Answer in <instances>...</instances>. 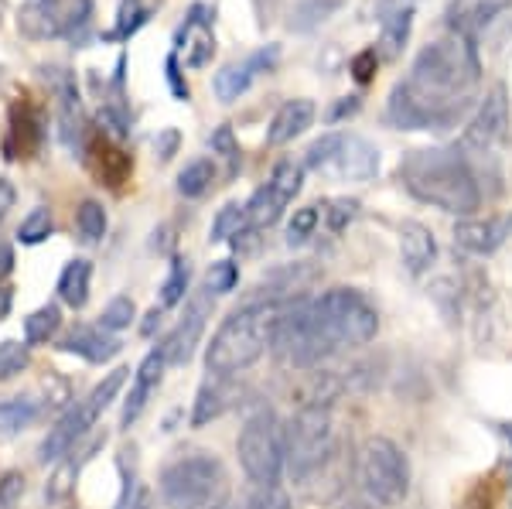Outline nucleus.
<instances>
[{
	"label": "nucleus",
	"mask_w": 512,
	"mask_h": 509,
	"mask_svg": "<svg viewBox=\"0 0 512 509\" xmlns=\"http://www.w3.org/2000/svg\"><path fill=\"white\" fill-rule=\"evenodd\" d=\"M482 79L475 38L451 31L420 48L410 76L400 79L386 103V120L396 130H441L461 120Z\"/></svg>",
	"instance_id": "f257e3e1"
},
{
	"label": "nucleus",
	"mask_w": 512,
	"mask_h": 509,
	"mask_svg": "<svg viewBox=\"0 0 512 509\" xmlns=\"http://www.w3.org/2000/svg\"><path fill=\"white\" fill-rule=\"evenodd\" d=\"M400 182L414 199L451 216L472 219L482 205V188L472 164L448 147H420L400 158Z\"/></svg>",
	"instance_id": "f03ea898"
},
{
	"label": "nucleus",
	"mask_w": 512,
	"mask_h": 509,
	"mask_svg": "<svg viewBox=\"0 0 512 509\" xmlns=\"http://www.w3.org/2000/svg\"><path fill=\"white\" fill-rule=\"evenodd\" d=\"M280 308L274 301H250V305L236 308L219 332L212 335L209 349H205V366L212 376H233L239 369L253 366L263 352L274 342V328L280 318Z\"/></svg>",
	"instance_id": "7ed1b4c3"
},
{
	"label": "nucleus",
	"mask_w": 512,
	"mask_h": 509,
	"mask_svg": "<svg viewBox=\"0 0 512 509\" xmlns=\"http://www.w3.org/2000/svg\"><path fill=\"white\" fill-rule=\"evenodd\" d=\"M158 489L168 509H212L226 489V472L216 455L192 451L164 465Z\"/></svg>",
	"instance_id": "20e7f679"
},
{
	"label": "nucleus",
	"mask_w": 512,
	"mask_h": 509,
	"mask_svg": "<svg viewBox=\"0 0 512 509\" xmlns=\"http://www.w3.org/2000/svg\"><path fill=\"white\" fill-rule=\"evenodd\" d=\"M270 349H274V356L280 363H287L294 369L321 366L332 352H338L328 328L321 325L315 301H294V305L280 308Z\"/></svg>",
	"instance_id": "39448f33"
},
{
	"label": "nucleus",
	"mask_w": 512,
	"mask_h": 509,
	"mask_svg": "<svg viewBox=\"0 0 512 509\" xmlns=\"http://www.w3.org/2000/svg\"><path fill=\"white\" fill-rule=\"evenodd\" d=\"M335 448L332 414L325 404H304L284 424V469L294 482H308Z\"/></svg>",
	"instance_id": "423d86ee"
},
{
	"label": "nucleus",
	"mask_w": 512,
	"mask_h": 509,
	"mask_svg": "<svg viewBox=\"0 0 512 509\" xmlns=\"http://www.w3.org/2000/svg\"><path fill=\"white\" fill-rule=\"evenodd\" d=\"M359 482H362V492L373 499L376 506H400L410 492V462L403 455V448L396 441L383 438H366L359 448Z\"/></svg>",
	"instance_id": "0eeeda50"
},
{
	"label": "nucleus",
	"mask_w": 512,
	"mask_h": 509,
	"mask_svg": "<svg viewBox=\"0 0 512 509\" xmlns=\"http://www.w3.org/2000/svg\"><path fill=\"white\" fill-rule=\"evenodd\" d=\"M236 455L243 472L256 486H277L284 472V424L274 410L260 407L246 417L243 431L236 438Z\"/></svg>",
	"instance_id": "6e6552de"
},
{
	"label": "nucleus",
	"mask_w": 512,
	"mask_h": 509,
	"mask_svg": "<svg viewBox=\"0 0 512 509\" xmlns=\"http://www.w3.org/2000/svg\"><path fill=\"white\" fill-rule=\"evenodd\" d=\"M321 325L328 328L338 349L369 346L379 332V311L373 301L355 287H332L315 301Z\"/></svg>",
	"instance_id": "1a4fd4ad"
},
{
	"label": "nucleus",
	"mask_w": 512,
	"mask_h": 509,
	"mask_svg": "<svg viewBox=\"0 0 512 509\" xmlns=\"http://www.w3.org/2000/svg\"><path fill=\"white\" fill-rule=\"evenodd\" d=\"M304 168L342 182H369L379 171V147L359 134H321L304 154Z\"/></svg>",
	"instance_id": "9d476101"
},
{
	"label": "nucleus",
	"mask_w": 512,
	"mask_h": 509,
	"mask_svg": "<svg viewBox=\"0 0 512 509\" xmlns=\"http://www.w3.org/2000/svg\"><path fill=\"white\" fill-rule=\"evenodd\" d=\"M93 0H24L18 14V31L28 41L76 38L89 24Z\"/></svg>",
	"instance_id": "9b49d317"
},
{
	"label": "nucleus",
	"mask_w": 512,
	"mask_h": 509,
	"mask_svg": "<svg viewBox=\"0 0 512 509\" xmlns=\"http://www.w3.org/2000/svg\"><path fill=\"white\" fill-rule=\"evenodd\" d=\"M304 185V168L294 161H277L274 175H270L267 185H260L253 192V199L246 202V209H250V226L263 229V226H274L280 216H284V209L294 202V195L301 192Z\"/></svg>",
	"instance_id": "f8f14e48"
},
{
	"label": "nucleus",
	"mask_w": 512,
	"mask_h": 509,
	"mask_svg": "<svg viewBox=\"0 0 512 509\" xmlns=\"http://www.w3.org/2000/svg\"><path fill=\"white\" fill-rule=\"evenodd\" d=\"M506 127H509V96H506V86L499 82L475 110V117L468 120L465 134H461V151L489 154L492 147L506 137Z\"/></svg>",
	"instance_id": "ddd939ff"
},
{
	"label": "nucleus",
	"mask_w": 512,
	"mask_h": 509,
	"mask_svg": "<svg viewBox=\"0 0 512 509\" xmlns=\"http://www.w3.org/2000/svg\"><path fill=\"white\" fill-rule=\"evenodd\" d=\"M277 62H280V45H263L260 52L250 55V59L222 65L216 72V79H212V89H216V96L222 103H236L239 96L253 86V79L274 72Z\"/></svg>",
	"instance_id": "4468645a"
},
{
	"label": "nucleus",
	"mask_w": 512,
	"mask_h": 509,
	"mask_svg": "<svg viewBox=\"0 0 512 509\" xmlns=\"http://www.w3.org/2000/svg\"><path fill=\"white\" fill-rule=\"evenodd\" d=\"M512 236V212L506 216H485V219H461L454 226V246L475 257H489Z\"/></svg>",
	"instance_id": "2eb2a0df"
},
{
	"label": "nucleus",
	"mask_w": 512,
	"mask_h": 509,
	"mask_svg": "<svg viewBox=\"0 0 512 509\" xmlns=\"http://www.w3.org/2000/svg\"><path fill=\"white\" fill-rule=\"evenodd\" d=\"M205 318H209V298L205 294H198V298L188 301V308H185V318L175 325V332L164 339V359H168V366H185L188 359L195 356V346H198V339H202V332H205Z\"/></svg>",
	"instance_id": "dca6fc26"
},
{
	"label": "nucleus",
	"mask_w": 512,
	"mask_h": 509,
	"mask_svg": "<svg viewBox=\"0 0 512 509\" xmlns=\"http://www.w3.org/2000/svg\"><path fill=\"white\" fill-rule=\"evenodd\" d=\"M96 410L89 407V400L86 404H79V407H72L69 414L62 417L59 424H55L52 431H48V438L41 441V448H38V458L41 462H59L62 455H69L72 448H76V441L86 434L89 428L96 424Z\"/></svg>",
	"instance_id": "f3484780"
},
{
	"label": "nucleus",
	"mask_w": 512,
	"mask_h": 509,
	"mask_svg": "<svg viewBox=\"0 0 512 509\" xmlns=\"http://www.w3.org/2000/svg\"><path fill=\"white\" fill-rule=\"evenodd\" d=\"M205 7L195 4L192 11H188L185 24L178 28L175 35V45L185 48V65L188 69H202V65H209V59L216 55V35H212L209 28V18H205Z\"/></svg>",
	"instance_id": "a211bd4d"
},
{
	"label": "nucleus",
	"mask_w": 512,
	"mask_h": 509,
	"mask_svg": "<svg viewBox=\"0 0 512 509\" xmlns=\"http://www.w3.org/2000/svg\"><path fill=\"white\" fill-rule=\"evenodd\" d=\"M164 366H168V359H164V352H161V349L147 352V359L140 363L137 376H134V383H130L127 404H123V417H120L123 428H130V424H134L137 417L144 414L147 400H151V393L158 390V383H161V376H164Z\"/></svg>",
	"instance_id": "6ab92c4d"
},
{
	"label": "nucleus",
	"mask_w": 512,
	"mask_h": 509,
	"mask_svg": "<svg viewBox=\"0 0 512 509\" xmlns=\"http://www.w3.org/2000/svg\"><path fill=\"white\" fill-rule=\"evenodd\" d=\"M62 349L65 352H76L82 356L86 363H110L113 356H120V339H113L110 332H106L103 325H76L69 335L62 339Z\"/></svg>",
	"instance_id": "aec40b11"
},
{
	"label": "nucleus",
	"mask_w": 512,
	"mask_h": 509,
	"mask_svg": "<svg viewBox=\"0 0 512 509\" xmlns=\"http://www.w3.org/2000/svg\"><path fill=\"white\" fill-rule=\"evenodd\" d=\"M315 277H318V270L308 267V264L277 267V270H270L260 284H256V298L253 301H274V305H280V298H291V294L304 291V287L315 281Z\"/></svg>",
	"instance_id": "412c9836"
},
{
	"label": "nucleus",
	"mask_w": 512,
	"mask_h": 509,
	"mask_svg": "<svg viewBox=\"0 0 512 509\" xmlns=\"http://www.w3.org/2000/svg\"><path fill=\"white\" fill-rule=\"evenodd\" d=\"M512 0H454L448 11V28L458 35L475 38L478 28H485L492 18H499L502 11H509Z\"/></svg>",
	"instance_id": "4be33fe9"
},
{
	"label": "nucleus",
	"mask_w": 512,
	"mask_h": 509,
	"mask_svg": "<svg viewBox=\"0 0 512 509\" xmlns=\"http://www.w3.org/2000/svg\"><path fill=\"white\" fill-rule=\"evenodd\" d=\"M315 123V103L311 100H287L270 120L267 130V144L280 147V144H291L294 137H301L304 130Z\"/></svg>",
	"instance_id": "5701e85b"
},
{
	"label": "nucleus",
	"mask_w": 512,
	"mask_h": 509,
	"mask_svg": "<svg viewBox=\"0 0 512 509\" xmlns=\"http://www.w3.org/2000/svg\"><path fill=\"white\" fill-rule=\"evenodd\" d=\"M400 253L410 274H424L437 257L434 233L424 223H417V219H407V223L400 226Z\"/></svg>",
	"instance_id": "b1692460"
},
{
	"label": "nucleus",
	"mask_w": 512,
	"mask_h": 509,
	"mask_svg": "<svg viewBox=\"0 0 512 509\" xmlns=\"http://www.w3.org/2000/svg\"><path fill=\"white\" fill-rule=\"evenodd\" d=\"M236 387H229V376H212V380L202 383V390H198L195 397V410H192V424L195 428H202V424L216 421V417L226 414L229 407L236 404Z\"/></svg>",
	"instance_id": "393cba45"
},
{
	"label": "nucleus",
	"mask_w": 512,
	"mask_h": 509,
	"mask_svg": "<svg viewBox=\"0 0 512 509\" xmlns=\"http://www.w3.org/2000/svg\"><path fill=\"white\" fill-rule=\"evenodd\" d=\"M82 151H86L89 168H93L99 178H106V185H120L123 178L130 175V168H134L127 154L106 144V134H103V141H86L82 144Z\"/></svg>",
	"instance_id": "a878e982"
},
{
	"label": "nucleus",
	"mask_w": 512,
	"mask_h": 509,
	"mask_svg": "<svg viewBox=\"0 0 512 509\" xmlns=\"http://www.w3.org/2000/svg\"><path fill=\"white\" fill-rule=\"evenodd\" d=\"M379 24H383V28H379V45H376L379 59H400V52L410 41V31H414V7L386 14Z\"/></svg>",
	"instance_id": "bb28decb"
},
{
	"label": "nucleus",
	"mask_w": 512,
	"mask_h": 509,
	"mask_svg": "<svg viewBox=\"0 0 512 509\" xmlns=\"http://www.w3.org/2000/svg\"><path fill=\"white\" fill-rule=\"evenodd\" d=\"M89 281H93V264L89 260H72L59 277V298L69 308H82L89 301Z\"/></svg>",
	"instance_id": "cd10ccee"
},
{
	"label": "nucleus",
	"mask_w": 512,
	"mask_h": 509,
	"mask_svg": "<svg viewBox=\"0 0 512 509\" xmlns=\"http://www.w3.org/2000/svg\"><path fill=\"white\" fill-rule=\"evenodd\" d=\"M41 414V404L35 397H11L0 404V438H14L28 428Z\"/></svg>",
	"instance_id": "c85d7f7f"
},
{
	"label": "nucleus",
	"mask_w": 512,
	"mask_h": 509,
	"mask_svg": "<svg viewBox=\"0 0 512 509\" xmlns=\"http://www.w3.org/2000/svg\"><path fill=\"white\" fill-rule=\"evenodd\" d=\"M338 7H342V0H297L294 11H291V21H287V28L308 35V31L321 28V24L332 18Z\"/></svg>",
	"instance_id": "c756f323"
},
{
	"label": "nucleus",
	"mask_w": 512,
	"mask_h": 509,
	"mask_svg": "<svg viewBox=\"0 0 512 509\" xmlns=\"http://www.w3.org/2000/svg\"><path fill=\"white\" fill-rule=\"evenodd\" d=\"M11 137H21V144H18L21 158H28V154L41 144V117L31 110L28 103H21L11 110V130H7V141H11Z\"/></svg>",
	"instance_id": "7c9ffc66"
},
{
	"label": "nucleus",
	"mask_w": 512,
	"mask_h": 509,
	"mask_svg": "<svg viewBox=\"0 0 512 509\" xmlns=\"http://www.w3.org/2000/svg\"><path fill=\"white\" fill-rule=\"evenodd\" d=\"M151 14H154V7L151 4H144V0H123L120 4V11H117V28L113 31H106V41H127V38H134L140 28H144L147 21H151Z\"/></svg>",
	"instance_id": "2f4dec72"
},
{
	"label": "nucleus",
	"mask_w": 512,
	"mask_h": 509,
	"mask_svg": "<svg viewBox=\"0 0 512 509\" xmlns=\"http://www.w3.org/2000/svg\"><path fill=\"white\" fill-rule=\"evenodd\" d=\"M59 325H62L59 305H45V308L31 311V315L24 318V342H28V346H45V342L59 332Z\"/></svg>",
	"instance_id": "473e14b6"
},
{
	"label": "nucleus",
	"mask_w": 512,
	"mask_h": 509,
	"mask_svg": "<svg viewBox=\"0 0 512 509\" xmlns=\"http://www.w3.org/2000/svg\"><path fill=\"white\" fill-rule=\"evenodd\" d=\"M246 226H250V209H246V205H239V202H229V205H222V209H219L216 223H212L209 240L212 243L236 240V236L243 233Z\"/></svg>",
	"instance_id": "72a5a7b5"
},
{
	"label": "nucleus",
	"mask_w": 512,
	"mask_h": 509,
	"mask_svg": "<svg viewBox=\"0 0 512 509\" xmlns=\"http://www.w3.org/2000/svg\"><path fill=\"white\" fill-rule=\"evenodd\" d=\"M212 178H216V164L205 161V158L192 161L178 175V195H185V199H198V195H205L212 188Z\"/></svg>",
	"instance_id": "f704fd0d"
},
{
	"label": "nucleus",
	"mask_w": 512,
	"mask_h": 509,
	"mask_svg": "<svg viewBox=\"0 0 512 509\" xmlns=\"http://www.w3.org/2000/svg\"><path fill=\"white\" fill-rule=\"evenodd\" d=\"M76 229L86 243H99L106 236V209L96 199H86L76 212Z\"/></svg>",
	"instance_id": "c9c22d12"
},
{
	"label": "nucleus",
	"mask_w": 512,
	"mask_h": 509,
	"mask_svg": "<svg viewBox=\"0 0 512 509\" xmlns=\"http://www.w3.org/2000/svg\"><path fill=\"white\" fill-rule=\"evenodd\" d=\"M321 216H325V226L332 229V233H345L355 219H359V209L362 202L359 199H349V195H342V199H328L325 205H321Z\"/></svg>",
	"instance_id": "e433bc0d"
},
{
	"label": "nucleus",
	"mask_w": 512,
	"mask_h": 509,
	"mask_svg": "<svg viewBox=\"0 0 512 509\" xmlns=\"http://www.w3.org/2000/svg\"><path fill=\"white\" fill-rule=\"evenodd\" d=\"M52 229H55V223H52V209L38 205V209H31V212H28V219L21 223L18 240H21L24 246H38V243H45L48 236H52Z\"/></svg>",
	"instance_id": "4c0bfd02"
},
{
	"label": "nucleus",
	"mask_w": 512,
	"mask_h": 509,
	"mask_svg": "<svg viewBox=\"0 0 512 509\" xmlns=\"http://www.w3.org/2000/svg\"><path fill=\"white\" fill-rule=\"evenodd\" d=\"M28 342H18V339H4L0 342V383L4 380H14L18 373L28 369Z\"/></svg>",
	"instance_id": "58836bf2"
},
{
	"label": "nucleus",
	"mask_w": 512,
	"mask_h": 509,
	"mask_svg": "<svg viewBox=\"0 0 512 509\" xmlns=\"http://www.w3.org/2000/svg\"><path fill=\"white\" fill-rule=\"evenodd\" d=\"M318 219H321V205H304V209H297L291 216V223H287V243L291 246L308 243L318 229Z\"/></svg>",
	"instance_id": "ea45409f"
},
{
	"label": "nucleus",
	"mask_w": 512,
	"mask_h": 509,
	"mask_svg": "<svg viewBox=\"0 0 512 509\" xmlns=\"http://www.w3.org/2000/svg\"><path fill=\"white\" fill-rule=\"evenodd\" d=\"M188 277H192V270H188V260H175L171 264V274L168 281L161 284V308H175L181 298H185L188 291Z\"/></svg>",
	"instance_id": "a19ab883"
},
{
	"label": "nucleus",
	"mask_w": 512,
	"mask_h": 509,
	"mask_svg": "<svg viewBox=\"0 0 512 509\" xmlns=\"http://www.w3.org/2000/svg\"><path fill=\"white\" fill-rule=\"evenodd\" d=\"M134 315H137L134 301H130L127 294H120V298H113L110 305L103 308L99 325H103L106 332H123V328H130V322H134Z\"/></svg>",
	"instance_id": "79ce46f5"
},
{
	"label": "nucleus",
	"mask_w": 512,
	"mask_h": 509,
	"mask_svg": "<svg viewBox=\"0 0 512 509\" xmlns=\"http://www.w3.org/2000/svg\"><path fill=\"white\" fill-rule=\"evenodd\" d=\"M236 284H239V267L233 260H216V264L209 267V274H205L209 294H229V291H236Z\"/></svg>",
	"instance_id": "37998d69"
},
{
	"label": "nucleus",
	"mask_w": 512,
	"mask_h": 509,
	"mask_svg": "<svg viewBox=\"0 0 512 509\" xmlns=\"http://www.w3.org/2000/svg\"><path fill=\"white\" fill-rule=\"evenodd\" d=\"M127 373H130V369H113V373L106 376V380L99 383L93 393H89V407H93L96 414H99V410H106V407L113 404V400H117V393L123 390V383H127Z\"/></svg>",
	"instance_id": "c03bdc74"
},
{
	"label": "nucleus",
	"mask_w": 512,
	"mask_h": 509,
	"mask_svg": "<svg viewBox=\"0 0 512 509\" xmlns=\"http://www.w3.org/2000/svg\"><path fill=\"white\" fill-rule=\"evenodd\" d=\"M246 509H291V499L277 486H256L246 499Z\"/></svg>",
	"instance_id": "a18cd8bd"
},
{
	"label": "nucleus",
	"mask_w": 512,
	"mask_h": 509,
	"mask_svg": "<svg viewBox=\"0 0 512 509\" xmlns=\"http://www.w3.org/2000/svg\"><path fill=\"white\" fill-rule=\"evenodd\" d=\"M96 120H99V130L110 134V137H117V141H123V137L130 134V117L120 110V106H103Z\"/></svg>",
	"instance_id": "49530a36"
},
{
	"label": "nucleus",
	"mask_w": 512,
	"mask_h": 509,
	"mask_svg": "<svg viewBox=\"0 0 512 509\" xmlns=\"http://www.w3.org/2000/svg\"><path fill=\"white\" fill-rule=\"evenodd\" d=\"M24 496V475L4 472L0 475V509H18Z\"/></svg>",
	"instance_id": "de8ad7c7"
},
{
	"label": "nucleus",
	"mask_w": 512,
	"mask_h": 509,
	"mask_svg": "<svg viewBox=\"0 0 512 509\" xmlns=\"http://www.w3.org/2000/svg\"><path fill=\"white\" fill-rule=\"evenodd\" d=\"M376 65H379V52L376 48H362L359 55L349 62V69H352V76H355V82H373V76H376Z\"/></svg>",
	"instance_id": "09e8293b"
},
{
	"label": "nucleus",
	"mask_w": 512,
	"mask_h": 509,
	"mask_svg": "<svg viewBox=\"0 0 512 509\" xmlns=\"http://www.w3.org/2000/svg\"><path fill=\"white\" fill-rule=\"evenodd\" d=\"M209 147L212 151H219L222 158H229V161H239V144H236V137H233V127L229 123H222V127H216V134L209 137Z\"/></svg>",
	"instance_id": "8fccbe9b"
},
{
	"label": "nucleus",
	"mask_w": 512,
	"mask_h": 509,
	"mask_svg": "<svg viewBox=\"0 0 512 509\" xmlns=\"http://www.w3.org/2000/svg\"><path fill=\"white\" fill-rule=\"evenodd\" d=\"M164 72H168V86H171V93H175L178 100H188V96H192V93H188V82L181 79V65H178V55H175V52H171V55H168V62H164Z\"/></svg>",
	"instance_id": "3c124183"
},
{
	"label": "nucleus",
	"mask_w": 512,
	"mask_h": 509,
	"mask_svg": "<svg viewBox=\"0 0 512 509\" xmlns=\"http://www.w3.org/2000/svg\"><path fill=\"white\" fill-rule=\"evenodd\" d=\"M178 144H181L178 130H164V134H158V141H154V151H158L161 161H171V158H175V151H178Z\"/></svg>",
	"instance_id": "603ef678"
},
{
	"label": "nucleus",
	"mask_w": 512,
	"mask_h": 509,
	"mask_svg": "<svg viewBox=\"0 0 512 509\" xmlns=\"http://www.w3.org/2000/svg\"><path fill=\"white\" fill-rule=\"evenodd\" d=\"M359 106H362V100L359 96H342L332 110H328V123H338V120H345V117H355L359 113Z\"/></svg>",
	"instance_id": "864d4df0"
},
{
	"label": "nucleus",
	"mask_w": 512,
	"mask_h": 509,
	"mask_svg": "<svg viewBox=\"0 0 512 509\" xmlns=\"http://www.w3.org/2000/svg\"><path fill=\"white\" fill-rule=\"evenodd\" d=\"M14 199H18V192H14V185L7 182V178H0V223H4L7 212L14 209Z\"/></svg>",
	"instance_id": "5fc2aeb1"
},
{
	"label": "nucleus",
	"mask_w": 512,
	"mask_h": 509,
	"mask_svg": "<svg viewBox=\"0 0 512 509\" xmlns=\"http://www.w3.org/2000/svg\"><path fill=\"white\" fill-rule=\"evenodd\" d=\"M14 270V250L7 243H0V281Z\"/></svg>",
	"instance_id": "6e6d98bb"
},
{
	"label": "nucleus",
	"mask_w": 512,
	"mask_h": 509,
	"mask_svg": "<svg viewBox=\"0 0 512 509\" xmlns=\"http://www.w3.org/2000/svg\"><path fill=\"white\" fill-rule=\"evenodd\" d=\"M502 489H506V503L512 509V462H502Z\"/></svg>",
	"instance_id": "4d7b16f0"
},
{
	"label": "nucleus",
	"mask_w": 512,
	"mask_h": 509,
	"mask_svg": "<svg viewBox=\"0 0 512 509\" xmlns=\"http://www.w3.org/2000/svg\"><path fill=\"white\" fill-rule=\"evenodd\" d=\"M158 325H161V311L154 308L151 315H147V322L140 325V332H144V335H154V328H158Z\"/></svg>",
	"instance_id": "13d9d810"
},
{
	"label": "nucleus",
	"mask_w": 512,
	"mask_h": 509,
	"mask_svg": "<svg viewBox=\"0 0 512 509\" xmlns=\"http://www.w3.org/2000/svg\"><path fill=\"white\" fill-rule=\"evenodd\" d=\"M253 4H256V11H260L263 18H267V14H270V11H274V7H277V0H253Z\"/></svg>",
	"instance_id": "bf43d9fd"
},
{
	"label": "nucleus",
	"mask_w": 512,
	"mask_h": 509,
	"mask_svg": "<svg viewBox=\"0 0 512 509\" xmlns=\"http://www.w3.org/2000/svg\"><path fill=\"white\" fill-rule=\"evenodd\" d=\"M7 308H11V291H7V287H0V318L7 315Z\"/></svg>",
	"instance_id": "052dcab7"
},
{
	"label": "nucleus",
	"mask_w": 512,
	"mask_h": 509,
	"mask_svg": "<svg viewBox=\"0 0 512 509\" xmlns=\"http://www.w3.org/2000/svg\"><path fill=\"white\" fill-rule=\"evenodd\" d=\"M502 434L509 438V445H512V424H502Z\"/></svg>",
	"instance_id": "680f3d73"
},
{
	"label": "nucleus",
	"mask_w": 512,
	"mask_h": 509,
	"mask_svg": "<svg viewBox=\"0 0 512 509\" xmlns=\"http://www.w3.org/2000/svg\"><path fill=\"white\" fill-rule=\"evenodd\" d=\"M4 11H7V0H0V21H4Z\"/></svg>",
	"instance_id": "e2e57ef3"
},
{
	"label": "nucleus",
	"mask_w": 512,
	"mask_h": 509,
	"mask_svg": "<svg viewBox=\"0 0 512 509\" xmlns=\"http://www.w3.org/2000/svg\"><path fill=\"white\" fill-rule=\"evenodd\" d=\"M134 509H151V506H147V503H137Z\"/></svg>",
	"instance_id": "0e129e2a"
},
{
	"label": "nucleus",
	"mask_w": 512,
	"mask_h": 509,
	"mask_svg": "<svg viewBox=\"0 0 512 509\" xmlns=\"http://www.w3.org/2000/svg\"><path fill=\"white\" fill-rule=\"evenodd\" d=\"M212 509H236V506H212Z\"/></svg>",
	"instance_id": "69168bd1"
}]
</instances>
